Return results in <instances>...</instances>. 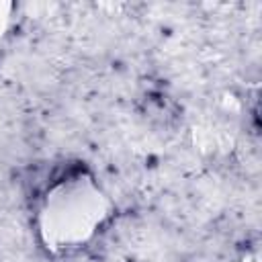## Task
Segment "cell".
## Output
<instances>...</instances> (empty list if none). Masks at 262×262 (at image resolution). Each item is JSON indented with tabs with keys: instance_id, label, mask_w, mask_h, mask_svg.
Segmentation results:
<instances>
[{
	"instance_id": "2",
	"label": "cell",
	"mask_w": 262,
	"mask_h": 262,
	"mask_svg": "<svg viewBox=\"0 0 262 262\" xmlns=\"http://www.w3.org/2000/svg\"><path fill=\"white\" fill-rule=\"evenodd\" d=\"M10 23H12V4L0 2V37L8 31Z\"/></svg>"
},
{
	"instance_id": "1",
	"label": "cell",
	"mask_w": 262,
	"mask_h": 262,
	"mask_svg": "<svg viewBox=\"0 0 262 262\" xmlns=\"http://www.w3.org/2000/svg\"><path fill=\"white\" fill-rule=\"evenodd\" d=\"M113 215L115 203L92 172L66 170L45 186L37 201V239L51 256H72L88 248Z\"/></svg>"
}]
</instances>
